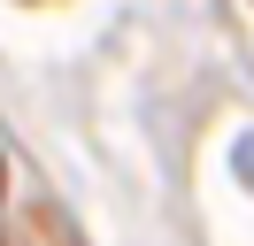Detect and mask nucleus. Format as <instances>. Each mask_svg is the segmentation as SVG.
I'll use <instances>...</instances> for the list:
<instances>
[{"label":"nucleus","instance_id":"obj_1","mask_svg":"<svg viewBox=\"0 0 254 246\" xmlns=\"http://www.w3.org/2000/svg\"><path fill=\"white\" fill-rule=\"evenodd\" d=\"M0 184H8V162H0Z\"/></svg>","mask_w":254,"mask_h":246}]
</instances>
